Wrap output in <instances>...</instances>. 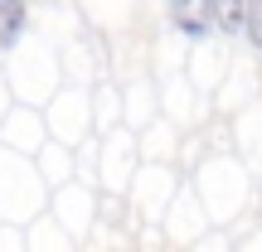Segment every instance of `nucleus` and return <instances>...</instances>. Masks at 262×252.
Returning a JSON list of instances; mask_svg holds the SVG:
<instances>
[{"label":"nucleus","instance_id":"nucleus-1","mask_svg":"<svg viewBox=\"0 0 262 252\" xmlns=\"http://www.w3.org/2000/svg\"><path fill=\"white\" fill-rule=\"evenodd\" d=\"M170 10H175V25L185 29V34H209V19H214V5L209 0H170Z\"/></svg>","mask_w":262,"mask_h":252},{"label":"nucleus","instance_id":"nucleus-3","mask_svg":"<svg viewBox=\"0 0 262 252\" xmlns=\"http://www.w3.org/2000/svg\"><path fill=\"white\" fill-rule=\"evenodd\" d=\"M25 29V0H0V49H15Z\"/></svg>","mask_w":262,"mask_h":252},{"label":"nucleus","instance_id":"nucleus-2","mask_svg":"<svg viewBox=\"0 0 262 252\" xmlns=\"http://www.w3.org/2000/svg\"><path fill=\"white\" fill-rule=\"evenodd\" d=\"M214 5V25L228 34H243L248 29V0H209Z\"/></svg>","mask_w":262,"mask_h":252},{"label":"nucleus","instance_id":"nucleus-4","mask_svg":"<svg viewBox=\"0 0 262 252\" xmlns=\"http://www.w3.org/2000/svg\"><path fill=\"white\" fill-rule=\"evenodd\" d=\"M248 39L262 49V0H248Z\"/></svg>","mask_w":262,"mask_h":252}]
</instances>
